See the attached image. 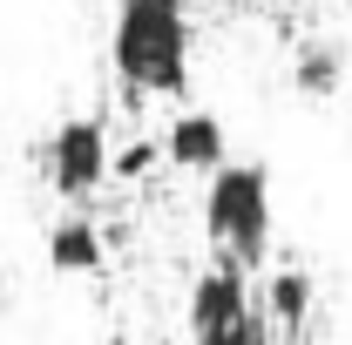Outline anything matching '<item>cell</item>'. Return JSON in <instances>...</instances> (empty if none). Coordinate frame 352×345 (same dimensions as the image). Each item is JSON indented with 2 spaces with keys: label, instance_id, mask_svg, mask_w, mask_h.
Returning a JSON list of instances; mask_svg holds the SVG:
<instances>
[{
  "label": "cell",
  "instance_id": "obj_1",
  "mask_svg": "<svg viewBox=\"0 0 352 345\" xmlns=\"http://www.w3.org/2000/svg\"><path fill=\"white\" fill-rule=\"evenodd\" d=\"M109 61L135 95L190 88V0H116Z\"/></svg>",
  "mask_w": 352,
  "mask_h": 345
},
{
  "label": "cell",
  "instance_id": "obj_2",
  "mask_svg": "<svg viewBox=\"0 0 352 345\" xmlns=\"http://www.w3.org/2000/svg\"><path fill=\"white\" fill-rule=\"evenodd\" d=\"M204 230H210V244L223 258H237L251 271L271 251V170L264 163H223V170H210Z\"/></svg>",
  "mask_w": 352,
  "mask_h": 345
},
{
  "label": "cell",
  "instance_id": "obj_3",
  "mask_svg": "<svg viewBox=\"0 0 352 345\" xmlns=\"http://www.w3.org/2000/svg\"><path fill=\"white\" fill-rule=\"evenodd\" d=\"M41 170H47V190H54V197L88 203V197L116 176L109 129H102L95 115H68V122H54V135H47V149H41Z\"/></svg>",
  "mask_w": 352,
  "mask_h": 345
},
{
  "label": "cell",
  "instance_id": "obj_4",
  "mask_svg": "<svg viewBox=\"0 0 352 345\" xmlns=\"http://www.w3.org/2000/svg\"><path fill=\"white\" fill-rule=\"evenodd\" d=\"M237 318H251V278H244L237 258H223V264H210V271L190 285V332L204 339V332H223V325H237Z\"/></svg>",
  "mask_w": 352,
  "mask_h": 345
},
{
  "label": "cell",
  "instance_id": "obj_5",
  "mask_svg": "<svg viewBox=\"0 0 352 345\" xmlns=\"http://www.w3.org/2000/svg\"><path fill=\"white\" fill-rule=\"evenodd\" d=\"M163 163L170 170H190V176H210L230 163V135L210 109H183L170 129H163Z\"/></svg>",
  "mask_w": 352,
  "mask_h": 345
},
{
  "label": "cell",
  "instance_id": "obj_6",
  "mask_svg": "<svg viewBox=\"0 0 352 345\" xmlns=\"http://www.w3.org/2000/svg\"><path fill=\"white\" fill-rule=\"evenodd\" d=\"M109 258V244H102V230L88 223V216H61L54 230H47V264L61 271V278H95Z\"/></svg>",
  "mask_w": 352,
  "mask_h": 345
},
{
  "label": "cell",
  "instance_id": "obj_7",
  "mask_svg": "<svg viewBox=\"0 0 352 345\" xmlns=\"http://www.w3.org/2000/svg\"><path fill=\"white\" fill-rule=\"evenodd\" d=\"M339 82H346V54H339L332 41H305V47H298V61H292V88H298L305 102H332Z\"/></svg>",
  "mask_w": 352,
  "mask_h": 345
},
{
  "label": "cell",
  "instance_id": "obj_8",
  "mask_svg": "<svg viewBox=\"0 0 352 345\" xmlns=\"http://www.w3.org/2000/svg\"><path fill=\"white\" fill-rule=\"evenodd\" d=\"M311 278L305 271H271L264 278V318L271 325H285V332H298V325H311Z\"/></svg>",
  "mask_w": 352,
  "mask_h": 345
},
{
  "label": "cell",
  "instance_id": "obj_9",
  "mask_svg": "<svg viewBox=\"0 0 352 345\" xmlns=\"http://www.w3.org/2000/svg\"><path fill=\"white\" fill-rule=\"evenodd\" d=\"M156 163H163V135H142L129 149H116V176H122V183H142Z\"/></svg>",
  "mask_w": 352,
  "mask_h": 345
},
{
  "label": "cell",
  "instance_id": "obj_10",
  "mask_svg": "<svg viewBox=\"0 0 352 345\" xmlns=\"http://www.w3.org/2000/svg\"><path fill=\"white\" fill-rule=\"evenodd\" d=\"M197 345H271V318H237V325H223V332H204Z\"/></svg>",
  "mask_w": 352,
  "mask_h": 345
}]
</instances>
